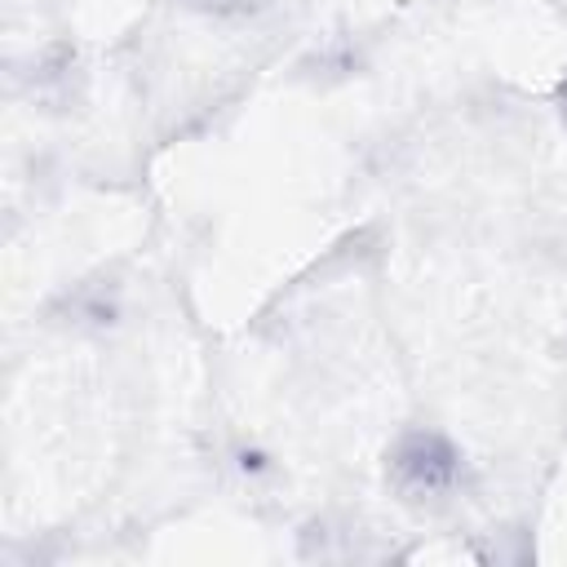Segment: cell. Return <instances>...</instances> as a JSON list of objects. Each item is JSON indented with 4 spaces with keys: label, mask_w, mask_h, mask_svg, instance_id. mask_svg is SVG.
<instances>
[{
    "label": "cell",
    "mask_w": 567,
    "mask_h": 567,
    "mask_svg": "<svg viewBox=\"0 0 567 567\" xmlns=\"http://www.w3.org/2000/svg\"><path fill=\"white\" fill-rule=\"evenodd\" d=\"M452 456L443 452V443L439 439H412L403 452H399V474H403V483L412 478V487L421 492H434V487H443L447 483V474H452V465H447Z\"/></svg>",
    "instance_id": "1"
}]
</instances>
